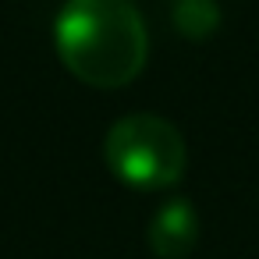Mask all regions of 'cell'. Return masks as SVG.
<instances>
[{
	"label": "cell",
	"mask_w": 259,
	"mask_h": 259,
	"mask_svg": "<svg viewBox=\"0 0 259 259\" xmlns=\"http://www.w3.org/2000/svg\"><path fill=\"white\" fill-rule=\"evenodd\" d=\"M149 248L160 259H185L199 241V213L188 199H167L149 220Z\"/></svg>",
	"instance_id": "obj_3"
},
{
	"label": "cell",
	"mask_w": 259,
	"mask_h": 259,
	"mask_svg": "<svg viewBox=\"0 0 259 259\" xmlns=\"http://www.w3.org/2000/svg\"><path fill=\"white\" fill-rule=\"evenodd\" d=\"M107 167L132 188H167L185 174V139L160 114H128L103 139Z\"/></svg>",
	"instance_id": "obj_2"
},
{
	"label": "cell",
	"mask_w": 259,
	"mask_h": 259,
	"mask_svg": "<svg viewBox=\"0 0 259 259\" xmlns=\"http://www.w3.org/2000/svg\"><path fill=\"white\" fill-rule=\"evenodd\" d=\"M174 25L192 39H202L220 25V8L213 0H174Z\"/></svg>",
	"instance_id": "obj_4"
},
{
	"label": "cell",
	"mask_w": 259,
	"mask_h": 259,
	"mask_svg": "<svg viewBox=\"0 0 259 259\" xmlns=\"http://www.w3.org/2000/svg\"><path fill=\"white\" fill-rule=\"evenodd\" d=\"M54 43L71 75L89 85H128L149 54V32L135 0H64Z\"/></svg>",
	"instance_id": "obj_1"
}]
</instances>
